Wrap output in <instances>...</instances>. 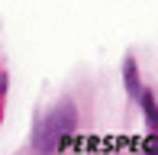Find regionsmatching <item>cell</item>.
I'll return each mask as SVG.
<instances>
[{
  "label": "cell",
  "instance_id": "2",
  "mask_svg": "<svg viewBox=\"0 0 158 155\" xmlns=\"http://www.w3.org/2000/svg\"><path fill=\"white\" fill-rule=\"evenodd\" d=\"M3 87H6V81H3V74H0V94H3Z\"/></svg>",
  "mask_w": 158,
  "mask_h": 155
},
{
  "label": "cell",
  "instance_id": "1",
  "mask_svg": "<svg viewBox=\"0 0 158 155\" xmlns=\"http://www.w3.org/2000/svg\"><path fill=\"white\" fill-rule=\"evenodd\" d=\"M74 132H77V107L74 100H61L35 123L32 149L39 155H58Z\"/></svg>",
  "mask_w": 158,
  "mask_h": 155
}]
</instances>
